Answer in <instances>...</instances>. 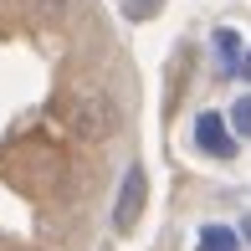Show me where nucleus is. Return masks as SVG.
<instances>
[{
  "mask_svg": "<svg viewBox=\"0 0 251 251\" xmlns=\"http://www.w3.org/2000/svg\"><path fill=\"white\" fill-rule=\"evenodd\" d=\"M246 236H251V221H246Z\"/></svg>",
  "mask_w": 251,
  "mask_h": 251,
  "instance_id": "9",
  "label": "nucleus"
},
{
  "mask_svg": "<svg viewBox=\"0 0 251 251\" xmlns=\"http://www.w3.org/2000/svg\"><path fill=\"white\" fill-rule=\"evenodd\" d=\"M195 144L210 159H231L236 154V128L221 118V113H200V118H195Z\"/></svg>",
  "mask_w": 251,
  "mask_h": 251,
  "instance_id": "3",
  "label": "nucleus"
},
{
  "mask_svg": "<svg viewBox=\"0 0 251 251\" xmlns=\"http://www.w3.org/2000/svg\"><path fill=\"white\" fill-rule=\"evenodd\" d=\"M195 246L200 251H241V236H236L231 226H200Z\"/></svg>",
  "mask_w": 251,
  "mask_h": 251,
  "instance_id": "4",
  "label": "nucleus"
},
{
  "mask_svg": "<svg viewBox=\"0 0 251 251\" xmlns=\"http://www.w3.org/2000/svg\"><path fill=\"white\" fill-rule=\"evenodd\" d=\"M154 10H159V0H128V16L133 21H149Z\"/></svg>",
  "mask_w": 251,
  "mask_h": 251,
  "instance_id": "7",
  "label": "nucleus"
},
{
  "mask_svg": "<svg viewBox=\"0 0 251 251\" xmlns=\"http://www.w3.org/2000/svg\"><path fill=\"white\" fill-rule=\"evenodd\" d=\"M231 128H236V139H251V93L236 98V108H231Z\"/></svg>",
  "mask_w": 251,
  "mask_h": 251,
  "instance_id": "6",
  "label": "nucleus"
},
{
  "mask_svg": "<svg viewBox=\"0 0 251 251\" xmlns=\"http://www.w3.org/2000/svg\"><path fill=\"white\" fill-rule=\"evenodd\" d=\"M72 128L82 133V139H108V133L118 128V108L102 93H82L72 102Z\"/></svg>",
  "mask_w": 251,
  "mask_h": 251,
  "instance_id": "2",
  "label": "nucleus"
},
{
  "mask_svg": "<svg viewBox=\"0 0 251 251\" xmlns=\"http://www.w3.org/2000/svg\"><path fill=\"white\" fill-rule=\"evenodd\" d=\"M236 77H241V82H251V51L241 56V67H236Z\"/></svg>",
  "mask_w": 251,
  "mask_h": 251,
  "instance_id": "8",
  "label": "nucleus"
},
{
  "mask_svg": "<svg viewBox=\"0 0 251 251\" xmlns=\"http://www.w3.org/2000/svg\"><path fill=\"white\" fill-rule=\"evenodd\" d=\"M215 56H221V72H236V67H241V36H236V31H215Z\"/></svg>",
  "mask_w": 251,
  "mask_h": 251,
  "instance_id": "5",
  "label": "nucleus"
},
{
  "mask_svg": "<svg viewBox=\"0 0 251 251\" xmlns=\"http://www.w3.org/2000/svg\"><path fill=\"white\" fill-rule=\"evenodd\" d=\"M144 200H149V175H144L139 164H128V169H123V185H118V200H113V226H118L123 236L139 226Z\"/></svg>",
  "mask_w": 251,
  "mask_h": 251,
  "instance_id": "1",
  "label": "nucleus"
}]
</instances>
